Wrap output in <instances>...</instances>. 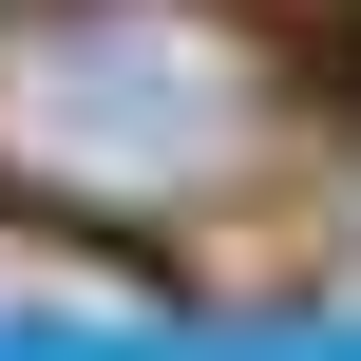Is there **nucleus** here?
Wrapping results in <instances>:
<instances>
[{"mask_svg":"<svg viewBox=\"0 0 361 361\" xmlns=\"http://www.w3.org/2000/svg\"><path fill=\"white\" fill-rule=\"evenodd\" d=\"M267 38L228 0H19L0 19V171L95 190V209H171L228 190L267 152Z\"/></svg>","mask_w":361,"mask_h":361,"instance_id":"f257e3e1","label":"nucleus"}]
</instances>
